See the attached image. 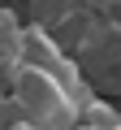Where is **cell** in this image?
Segmentation results:
<instances>
[{
    "instance_id": "cell-3",
    "label": "cell",
    "mask_w": 121,
    "mask_h": 130,
    "mask_svg": "<svg viewBox=\"0 0 121 130\" xmlns=\"http://www.w3.org/2000/svg\"><path fill=\"white\" fill-rule=\"evenodd\" d=\"M22 22L9 13V9H0V56H9V70L17 65V48H22Z\"/></svg>"
},
{
    "instance_id": "cell-1",
    "label": "cell",
    "mask_w": 121,
    "mask_h": 130,
    "mask_svg": "<svg viewBox=\"0 0 121 130\" xmlns=\"http://www.w3.org/2000/svg\"><path fill=\"white\" fill-rule=\"evenodd\" d=\"M9 100L17 108V121L35 130H78V95H69L65 87L26 65L9 70Z\"/></svg>"
},
{
    "instance_id": "cell-5",
    "label": "cell",
    "mask_w": 121,
    "mask_h": 130,
    "mask_svg": "<svg viewBox=\"0 0 121 130\" xmlns=\"http://www.w3.org/2000/svg\"><path fill=\"white\" fill-rule=\"evenodd\" d=\"M9 130H35V126H26V121H13V126H9Z\"/></svg>"
},
{
    "instance_id": "cell-2",
    "label": "cell",
    "mask_w": 121,
    "mask_h": 130,
    "mask_svg": "<svg viewBox=\"0 0 121 130\" xmlns=\"http://www.w3.org/2000/svg\"><path fill=\"white\" fill-rule=\"evenodd\" d=\"M17 65H26V70H35V74L52 78L56 87H65L69 95H78V100H82V78H78V70H74V61L52 43V35H48V30H39V26H26V30H22Z\"/></svg>"
},
{
    "instance_id": "cell-4",
    "label": "cell",
    "mask_w": 121,
    "mask_h": 130,
    "mask_svg": "<svg viewBox=\"0 0 121 130\" xmlns=\"http://www.w3.org/2000/svg\"><path fill=\"white\" fill-rule=\"evenodd\" d=\"M13 121H17V108H13V100H9V91H5V95H0V130H9Z\"/></svg>"
}]
</instances>
